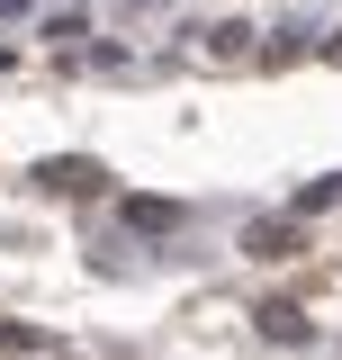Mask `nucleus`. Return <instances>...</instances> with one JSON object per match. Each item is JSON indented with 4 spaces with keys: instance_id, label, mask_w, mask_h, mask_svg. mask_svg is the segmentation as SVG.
I'll list each match as a JSON object with an SVG mask.
<instances>
[{
    "instance_id": "f257e3e1",
    "label": "nucleus",
    "mask_w": 342,
    "mask_h": 360,
    "mask_svg": "<svg viewBox=\"0 0 342 360\" xmlns=\"http://www.w3.org/2000/svg\"><path fill=\"white\" fill-rule=\"evenodd\" d=\"M37 189H54V198H90V189H99V162H45Z\"/></svg>"
},
{
    "instance_id": "f03ea898",
    "label": "nucleus",
    "mask_w": 342,
    "mask_h": 360,
    "mask_svg": "<svg viewBox=\"0 0 342 360\" xmlns=\"http://www.w3.org/2000/svg\"><path fill=\"white\" fill-rule=\"evenodd\" d=\"M243 252H261V262H279V252H298V225H253V234H243Z\"/></svg>"
},
{
    "instance_id": "7ed1b4c3",
    "label": "nucleus",
    "mask_w": 342,
    "mask_h": 360,
    "mask_svg": "<svg viewBox=\"0 0 342 360\" xmlns=\"http://www.w3.org/2000/svg\"><path fill=\"white\" fill-rule=\"evenodd\" d=\"M261 333H270V342H306V315L298 307H261Z\"/></svg>"
},
{
    "instance_id": "20e7f679",
    "label": "nucleus",
    "mask_w": 342,
    "mask_h": 360,
    "mask_svg": "<svg viewBox=\"0 0 342 360\" xmlns=\"http://www.w3.org/2000/svg\"><path fill=\"white\" fill-rule=\"evenodd\" d=\"M0 352H37V324H0Z\"/></svg>"
}]
</instances>
